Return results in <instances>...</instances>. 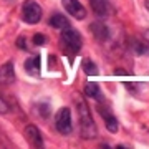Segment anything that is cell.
<instances>
[{
	"mask_svg": "<svg viewBox=\"0 0 149 149\" xmlns=\"http://www.w3.org/2000/svg\"><path fill=\"white\" fill-rule=\"evenodd\" d=\"M90 3H91L93 12L100 18H104L109 13V3H108V0H90Z\"/></svg>",
	"mask_w": 149,
	"mask_h": 149,
	"instance_id": "obj_8",
	"label": "cell"
},
{
	"mask_svg": "<svg viewBox=\"0 0 149 149\" xmlns=\"http://www.w3.org/2000/svg\"><path fill=\"white\" fill-rule=\"evenodd\" d=\"M55 126H56V131L60 134H70L73 131V124H71V111L70 108H61L58 109L56 116H55Z\"/></svg>",
	"mask_w": 149,
	"mask_h": 149,
	"instance_id": "obj_4",
	"label": "cell"
},
{
	"mask_svg": "<svg viewBox=\"0 0 149 149\" xmlns=\"http://www.w3.org/2000/svg\"><path fill=\"white\" fill-rule=\"evenodd\" d=\"M60 42H61L63 50L70 55V56L76 55L81 50V47H83V38H81V35L76 32V30H73V28H70V27L61 30Z\"/></svg>",
	"mask_w": 149,
	"mask_h": 149,
	"instance_id": "obj_2",
	"label": "cell"
},
{
	"mask_svg": "<svg viewBox=\"0 0 149 149\" xmlns=\"http://www.w3.org/2000/svg\"><path fill=\"white\" fill-rule=\"evenodd\" d=\"M8 111H10V106H8V103H7L3 98H0V114H7Z\"/></svg>",
	"mask_w": 149,
	"mask_h": 149,
	"instance_id": "obj_15",
	"label": "cell"
},
{
	"mask_svg": "<svg viewBox=\"0 0 149 149\" xmlns=\"http://www.w3.org/2000/svg\"><path fill=\"white\" fill-rule=\"evenodd\" d=\"M101 114L103 118H104V123H106V128L109 133H118V128H119V124H118V119L113 114H109V113L103 111L101 109Z\"/></svg>",
	"mask_w": 149,
	"mask_h": 149,
	"instance_id": "obj_13",
	"label": "cell"
},
{
	"mask_svg": "<svg viewBox=\"0 0 149 149\" xmlns=\"http://www.w3.org/2000/svg\"><path fill=\"white\" fill-rule=\"evenodd\" d=\"M85 93H86V96H90V98H93L96 101H101L103 100L101 90H100V86L96 85V83H88L85 86Z\"/></svg>",
	"mask_w": 149,
	"mask_h": 149,
	"instance_id": "obj_12",
	"label": "cell"
},
{
	"mask_svg": "<svg viewBox=\"0 0 149 149\" xmlns=\"http://www.w3.org/2000/svg\"><path fill=\"white\" fill-rule=\"evenodd\" d=\"M144 5H146V8L149 10V0H146V2H144Z\"/></svg>",
	"mask_w": 149,
	"mask_h": 149,
	"instance_id": "obj_18",
	"label": "cell"
},
{
	"mask_svg": "<svg viewBox=\"0 0 149 149\" xmlns=\"http://www.w3.org/2000/svg\"><path fill=\"white\" fill-rule=\"evenodd\" d=\"M81 68L85 70V73L88 74V76L98 73V68H96V65L93 63L91 60H85V61H83V65H81Z\"/></svg>",
	"mask_w": 149,
	"mask_h": 149,
	"instance_id": "obj_14",
	"label": "cell"
},
{
	"mask_svg": "<svg viewBox=\"0 0 149 149\" xmlns=\"http://www.w3.org/2000/svg\"><path fill=\"white\" fill-rule=\"evenodd\" d=\"M50 25L53 28H58V30H65V28L70 27V22L68 18L65 15H61V13H55L52 18H50Z\"/></svg>",
	"mask_w": 149,
	"mask_h": 149,
	"instance_id": "obj_11",
	"label": "cell"
},
{
	"mask_svg": "<svg viewBox=\"0 0 149 149\" xmlns=\"http://www.w3.org/2000/svg\"><path fill=\"white\" fill-rule=\"evenodd\" d=\"M63 7L65 10L71 17H74L76 20L86 18V8L80 3V0H63Z\"/></svg>",
	"mask_w": 149,
	"mask_h": 149,
	"instance_id": "obj_5",
	"label": "cell"
},
{
	"mask_svg": "<svg viewBox=\"0 0 149 149\" xmlns=\"http://www.w3.org/2000/svg\"><path fill=\"white\" fill-rule=\"evenodd\" d=\"M76 106H78V121H80V133L83 139H93L96 138V124L91 118L90 108L86 106V103L83 100H78L76 101Z\"/></svg>",
	"mask_w": 149,
	"mask_h": 149,
	"instance_id": "obj_1",
	"label": "cell"
},
{
	"mask_svg": "<svg viewBox=\"0 0 149 149\" xmlns=\"http://www.w3.org/2000/svg\"><path fill=\"white\" fill-rule=\"evenodd\" d=\"M45 42H47V38H45V35H42V33H37V35L33 37V43H35V45H45Z\"/></svg>",
	"mask_w": 149,
	"mask_h": 149,
	"instance_id": "obj_16",
	"label": "cell"
},
{
	"mask_svg": "<svg viewBox=\"0 0 149 149\" xmlns=\"http://www.w3.org/2000/svg\"><path fill=\"white\" fill-rule=\"evenodd\" d=\"M23 66H25L28 74L38 76V74H40V56H32V58H28Z\"/></svg>",
	"mask_w": 149,
	"mask_h": 149,
	"instance_id": "obj_10",
	"label": "cell"
},
{
	"mask_svg": "<svg viewBox=\"0 0 149 149\" xmlns=\"http://www.w3.org/2000/svg\"><path fill=\"white\" fill-rule=\"evenodd\" d=\"M15 80V73H13V63H5L0 66V83L2 85H8Z\"/></svg>",
	"mask_w": 149,
	"mask_h": 149,
	"instance_id": "obj_9",
	"label": "cell"
},
{
	"mask_svg": "<svg viewBox=\"0 0 149 149\" xmlns=\"http://www.w3.org/2000/svg\"><path fill=\"white\" fill-rule=\"evenodd\" d=\"M42 7L35 0H25L22 5V18L28 25H35L42 20Z\"/></svg>",
	"mask_w": 149,
	"mask_h": 149,
	"instance_id": "obj_3",
	"label": "cell"
},
{
	"mask_svg": "<svg viewBox=\"0 0 149 149\" xmlns=\"http://www.w3.org/2000/svg\"><path fill=\"white\" fill-rule=\"evenodd\" d=\"M90 28H91V32H93V35H95L96 40L104 42V40L109 38V30H108V27L104 25V23H101V22H95V23H91Z\"/></svg>",
	"mask_w": 149,
	"mask_h": 149,
	"instance_id": "obj_7",
	"label": "cell"
},
{
	"mask_svg": "<svg viewBox=\"0 0 149 149\" xmlns=\"http://www.w3.org/2000/svg\"><path fill=\"white\" fill-rule=\"evenodd\" d=\"M18 48H25V45H23V38H18Z\"/></svg>",
	"mask_w": 149,
	"mask_h": 149,
	"instance_id": "obj_17",
	"label": "cell"
},
{
	"mask_svg": "<svg viewBox=\"0 0 149 149\" xmlns=\"http://www.w3.org/2000/svg\"><path fill=\"white\" fill-rule=\"evenodd\" d=\"M25 138H27L28 144L32 146V148H43V139H42V134L38 131L37 126H27L25 128Z\"/></svg>",
	"mask_w": 149,
	"mask_h": 149,
	"instance_id": "obj_6",
	"label": "cell"
}]
</instances>
